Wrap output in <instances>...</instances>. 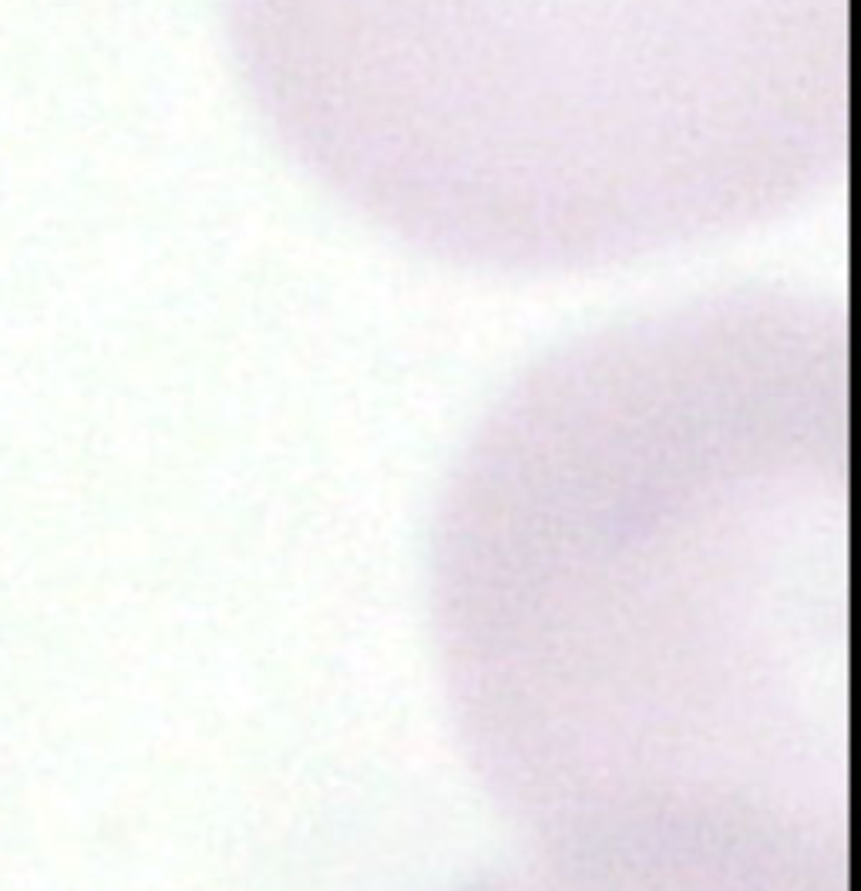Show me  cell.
<instances>
[{
	"mask_svg": "<svg viewBox=\"0 0 861 891\" xmlns=\"http://www.w3.org/2000/svg\"><path fill=\"white\" fill-rule=\"evenodd\" d=\"M835 299L613 323L488 417L444 511L451 679L562 891H845Z\"/></svg>",
	"mask_w": 861,
	"mask_h": 891,
	"instance_id": "obj_1",
	"label": "cell"
},
{
	"mask_svg": "<svg viewBox=\"0 0 861 891\" xmlns=\"http://www.w3.org/2000/svg\"><path fill=\"white\" fill-rule=\"evenodd\" d=\"M280 142L441 259L569 273L778 219L848 152V0H229Z\"/></svg>",
	"mask_w": 861,
	"mask_h": 891,
	"instance_id": "obj_2",
	"label": "cell"
}]
</instances>
